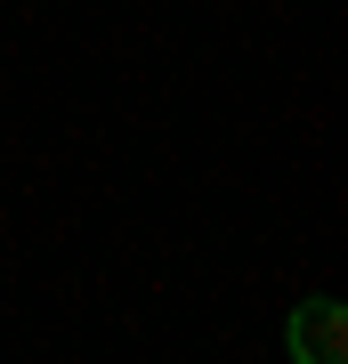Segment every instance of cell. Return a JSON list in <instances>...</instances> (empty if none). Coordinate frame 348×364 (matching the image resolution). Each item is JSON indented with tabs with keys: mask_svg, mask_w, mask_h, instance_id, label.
<instances>
[{
	"mask_svg": "<svg viewBox=\"0 0 348 364\" xmlns=\"http://www.w3.org/2000/svg\"><path fill=\"white\" fill-rule=\"evenodd\" d=\"M284 340H292L300 364H348V308L340 299H300Z\"/></svg>",
	"mask_w": 348,
	"mask_h": 364,
	"instance_id": "obj_1",
	"label": "cell"
}]
</instances>
